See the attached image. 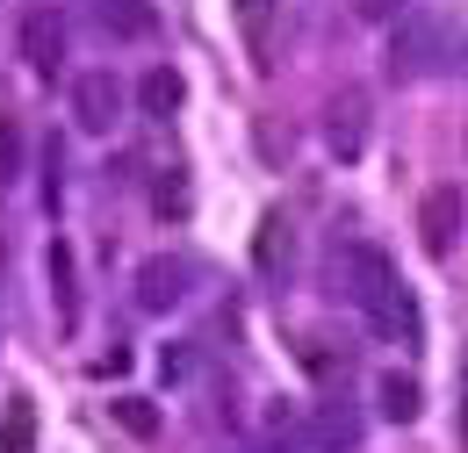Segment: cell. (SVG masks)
Returning a JSON list of instances; mask_svg holds the SVG:
<instances>
[{
    "label": "cell",
    "mask_w": 468,
    "mask_h": 453,
    "mask_svg": "<svg viewBox=\"0 0 468 453\" xmlns=\"http://www.w3.org/2000/svg\"><path fill=\"white\" fill-rule=\"evenodd\" d=\"M339 281H346V295L360 302V317L375 324V339H389V345H425L418 295H410V281L397 274V259H389L382 245H346Z\"/></svg>",
    "instance_id": "1"
},
{
    "label": "cell",
    "mask_w": 468,
    "mask_h": 453,
    "mask_svg": "<svg viewBox=\"0 0 468 453\" xmlns=\"http://www.w3.org/2000/svg\"><path fill=\"white\" fill-rule=\"evenodd\" d=\"M72 115H80V130H116V115H122V79L116 72H80L72 79Z\"/></svg>",
    "instance_id": "2"
},
{
    "label": "cell",
    "mask_w": 468,
    "mask_h": 453,
    "mask_svg": "<svg viewBox=\"0 0 468 453\" xmlns=\"http://www.w3.org/2000/svg\"><path fill=\"white\" fill-rule=\"evenodd\" d=\"M418 245H425L432 259H447V252L462 245V195H454V187H432V195L418 202Z\"/></svg>",
    "instance_id": "3"
},
{
    "label": "cell",
    "mask_w": 468,
    "mask_h": 453,
    "mask_svg": "<svg viewBox=\"0 0 468 453\" xmlns=\"http://www.w3.org/2000/svg\"><path fill=\"white\" fill-rule=\"evenodd\" d=\"M324 144L339 152V166H353V159L367 152V94H360V87H346V94L332 101V115H324Z\"/></svg>",
    "instance_id": "4"
},
{
    "label": "cell",
    "mask_w": 468,
    "mask_h": 453,
    "mask_svg": "<svg viewBox=\"0 0 468 453\" xmlns=\"http://www.w3.org/2000/svg\"><path fill=\"white\" fill-rule=\"evenodd\" d=\"M432 65H440V22H404L389 37V72L397 79H425Z\"/></svg>",
    "instance_id": "5"
},
{
    "label": "cell",
    "mask_w": 468,
    "mask_h": 453,
    "mask_svg": "<svg viewBox=\"0 0 468 453\" xmlns=\"http://www.w3.org/2000/svg\"><path fill=\"white\" fill-rule=\"evenodd\" d=\"M22 51H29V72H37V79H58L65 72V22L51 7H37V15L22 22Z\"/></svg>",
    "instance_id": "6"
},
{
    "label": "cell",
    "mask_w": 468,
    "mask_h": 453,
    "mask_svg": "<svg viewBox=\"0 0 468 453\" xmlns=\"http://www.w3.org/2000/svg\"><path fill=\"white\" fill-rule=\"evenodd\" d=\"M360 447V410L346 396H324L310 417V453H353Z\"/></svg>",
    "instance_id": "7"
},
{
    "label": "cell",
    "mask_w": 468,
    "mask_h": 453,
    "mask_svg": "<svg viewBox=\"0 0 468 453\" xmlns=\"http://www.w3.org/2000/svg\"><path fill=\"white\" fill-rule=\"evenodd\" d=\"M180 295H187V267H180V259H144V267H137V310L159 317V310H174Z\"/></svg>",
    "instance_id": "8"
},
{
    "label": "cell",
    "mask_w": 468,
    "mask_h": 453,
    "mask_svg": "<svg viewBox=\"0 0 468 453\" xmlns=\"http://www.w3.org/2000/svg\"><path fill=\"white\" fill-rule=\"evenodd\" d=\"M94 15H101V29H109V37H130V44H144V37L159 29L152 0H94Z\"/></svg>",
    "instance_id": "9"
},
{
    "label": "cell",
    "mask_w": 468,
    "mask_h": 453,
    "mask_svg": "<svg viewBox=\"0 0 468 453\" xmlns=\"http://www.w3.org/2000/svg\"><path fill=\"white\" fill-rule=\"evenodd\" d=\"M44 274H51V295H58V324L72 332V324H80V281H72V245H65V237H51Z\"/></svg>",
    "instance_id": "10"
},
{
    "label": "cell",
    "mask_w": 468,
    "mask_h": 453,
    "mask_svg": "<svg viewBox=\"0 0 468 453\" xmlns=\"http://www.w3.org/2000/svg\"><path fill=\"white\" fill-rule=\"evenodd\" d=\"M252 259H260V274H289V259H295V230H289V216H282V209H274V216H260Z\"/></svg>",
    "instance_id": "11"
},
{
    "label": "cell",
    "mask_w": 468,
    "mask_h": 453,
    "mask_svg": "<svg viewBox=\"0 0 468 453\" xmlns=\"http://www.w3.org/2000/svg\"><path fill=\"white\" fill-rule=\"evenodd\" d=\"M375 410H382L389 425H418V410H425V389H418L410 374H382V382H375Z\"/></svg>",
    "instance_id": "12"
},
{
    "label": "cell",
    "mask_w": 468,
    "mask_h": 453,
    "mask_svg": "<svg viewBox=\"0 0 468 453\" xmlns=\"http://www.w3.org/2000/svg\"><path fill=\"white\" fill-rule=\"evenodd\" d=\"M0 453H37V403L29 396H7V410H0Z\"/></svg>",
    "instance_id": "13"
},
{
    "label": "cell",
    "mask_w": 468,
    "mask_h": 453,
    "mask_svg": "<svg viewBox=\"0 0 468 453\" xmlns=\"http://www.w3.org/2000/svg\"><path fill=\"white\" fill-rule=\"evenodd\" d=\"M180 94H187V87H180L174 65H152V72L137 79V101H144V115H174V109H180Z\"/></svg>",
    "instance_id": "14"
},
{
    "label": "cell",
    "mask_w": 468,
    "mask_h": 453,
    "mask_svg": "<svg viewBox=\"0 0 468 453\" xmlns=\"http://www.w3.org/2000/svg\"><path fill=\"white\" fill-rule=\"evenodd\" d=\"M116 417L130 425V432H159V410H152V403H137V396H116Z\"/></svg>",
    "instance_id": "15"
},
{
    "label": "cell",
    "mask_w": 468,
    "mask_h": 453,
    "mask_svg": "<svg viewBox=\"0 0 468 453\" xmlns=\"http://www.w3.org/2000/svg\"><path fill=\"white\" fill-rule=\"evenodd\" d=\"M404 7H410V0H353V15H360V22H397Z\"/></svg>",
    "instance_id": "16"
},
{
    "label": "cell",
    "mask_w": 468,
    "mask_h": 453,
    "mask_svg": "<svg viewBox=\"0 0 468 453\" xmlns=\"http://www.w3.org/2000/svg\"><path fill=\"white\" fill-rule=\"evenodd\" d=\"M159 374H166V382H187V374H195V353H187V345H174V353L159 360Z\"/></svg>",
    "instance_id": "17"
},
{
    "label": "cell",
    "mask_w": 468,
    "mask_h": 453,
    "mask_svg": "<svg viewBox=\"0 0 468 453\" xmlns=\"http://www.w3.org/2000/svg\"><path fill=\"white\" fill-rule=\"evenodd\" d=\"M454 425H462V447H468V360H462V403H454Z\"/></svg>",
    "instance_id": "18"
},
{
    "label": "cell",
    "mask_w": 468,
    "mask_h": 453,
    "mask_svg": "<svg viewBox=\"0 0 468 453\" xmlns=\"http://www.w3.org/2000/svg\"><path fill=\"white\" fill-rule=\"evenodd\" d=\"M238 15H245V22H260V15H267V7H274V0H231Z\"/></svg>",
    "instance_id": "19"
},
{
    "label": "cell",
    "mask_w": 468,
    "mask_h": 453,
    "mask_svg": "<svg viewBox=\"0 0 468 453\" xmlns=\"http://www.w3.org/2000/svg\"><path fill=\"white\" fill-rule=\"evenodd\" d=\"M245 453H289V447H245Z\"/></svg>",
    "instance_id": "20"
}]
</instances>
